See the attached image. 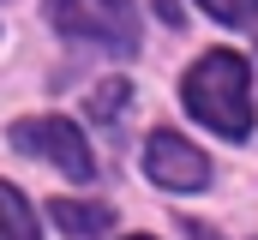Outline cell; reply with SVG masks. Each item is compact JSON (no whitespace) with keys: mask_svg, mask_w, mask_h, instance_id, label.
Returning <instances> with one entry per match:
<instances>
[{"mask_svg":"<svg viewBox=\"0 0 258 240\" xmlns=\"http://www.w3.org/2000/svg\"><path fill=\"white\" fill-rule=\"evenodd\" d=\"M186 108L210 132H222V138H246L252 132V78H246V60L228 54V48H210L186 72Z\"/></svg>","mask_w":258,"mask_h":240,"instance_id":"cell-1","label":"cell"},{"mask_svg":"<svg viewBox=\"0 0 258 240\" xmlns=\"http://www.w3.org/2000/svg\"><path fill=\"white\" fill-rule=\"evenodd\" d=\"M48 216H54V228H66V234H108L114 228V210L108 204H78V198H54Z\"/></svg>","mask_w":258,"mask_h":240,"instance_id":"cell-5","label":"cell"},{"mask_svg":"<svg viewBox=\"0 0 258 240\" xmlns=\"http://www.w3.org/2000/svg\"><path fill=\"white\" fill-rule=\"evenodd\" d=\"M216 24H252L258 18V0H198Z\"/></svg>","mask_w":258,"mask_h":240,"instance_id":"cell-8","label":"cell"},{"mask_svg":"<svg viewBox=\"0 0 258 240\" xmlns=\"http://www.w3.org/2000/svg\"><path fill=\"white\" fill-rule=\"evenodd\" d=\"M0 240H42L36 216H30V204H24V192L6 186V180H0Z\"/></svg>","mask_w":258,"mask_h":240,"instance_id":"cell-6","label":"cell"},{"mask_svg":"<svg viewBox=\"0 0 258 240\" xmlns=\"http://www.w3.org/2000/svg\"><path fill=\"white\" fill-rule=\"evenodd\" d=\"M42 6H48V24L60 36L114 48V54L138 48V6L132 0H42Z\"/></svg>","mask_w":258,"mask_h":240,"instance_id":"cell-2","label":"cell"},{"mask_svg":"<svg viewBox=\"0 0 258 240\" xmlns=\"http://www.w3.org/2000/svg\"><path fill=\"white\" fill-rule=\"evenodd\" d=\"M12 144H18L24 156H42V162H54V168H60V174H72V180H90V174H96L84 132H78V126H72L66 114H36V120H18V126H12Z\"/></svg>","mask_w":258,"mask_h":240,"instance_id":"cell-3","label":"cell"},{"mask_svg":"<svg viewBox=\"0 0 258 240\" xmlns=\"http://www.w3.org/2000/svg\"><path fill=\"white\" fill-rule=\"evenodd\" d=\"M132 96V84L126 78H108V84H96L90 90V120H114V108Z\"/></svg>","mask_w":258,"mask_h":240,"instance_id":"cell-7","label":"cell"},{"mask_svg":"<svg viewBox=\"0 0 258 240\" xmlns=\"http://www.w3.org/2000/svg\"><path fill=\"white\" fill-rule=\"evenodd\" d=\"M156 12H162V24H180V6L174 0H156Z\"/></svg>","mask_w":258,"mask_h":240,"instance_id":"cell-9","label":"cell"},{"mask_svg":"<svg viewBox=\"0 0 258 240\" xmlns=\"http://www.w3.org/2000/svg\"><path fill=\"white\" fill-rule=\"evenodd\" d=\"M144 174L156 180V186H168V192H198V186L210 180V162H204V150H192L180 132H150V144H144Z\"/></svg>","mask_w":258,"mask_h":240,"instance_id":"cell-4","label":"cell"},{"mask_svg":"<svg viewBox=\"0 0 258 240\" xmlns=\"http://www.w3.org/2000/svg\"><path fill=\"white\" fill-rule=\"evenodd\" d=\"M138 240H144V234H138Z\"/></svg>","mask_w":258,"mask_h":240,"instance_id":"cell-10","label":"cell"}]
</instances>
